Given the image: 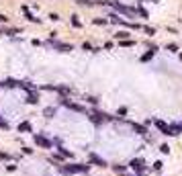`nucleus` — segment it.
Instances as JSON below:
<instances>
[{
	"instance_id": "1",
	"label": "nucleus",
	"mask_w": 182,
	"mask_h": 176,
	"mask_svg": "<svg viewBox=\"0 0 182 176\" xmlns=\"http://www.w3.org/2000/svg\"><path fill=\"white\" fill-rule=\"evenodd\" d=\"M59 172L66 176H72V174H88L90 172V166L88 164H70V166H57Z\"/></svg>"
},
{
	"instance_id": "2",
	"label": "nucleus",
	"mask_w": 182,
	"mask_h": 176,
	"mask_svg": "<svg viewBox=\"0 0 182 176\" xmlns=\"http://www.w3.org/2000/svg\"><path fill=\"white\" fill-rule=\"evenodd\" d=\"M33 139L37 145H41V148H45V150H49V148H53V141L51 139H47L45 135H41V133H35L33 135Z\"/></svg>"
},
{
	"instance_id": "3",
	"label": "nucleus",
	"mask_w": 182,
	"mask_h": 176,
	"mask_svg": "<svg viewBox=\"0 0 182 176\" xmlns=\"http://www.w3.org/2000/svg\"><path fill=\"white\" fill-rule=\"evenodd\" d=\"M129 166H131V170H135V174H137V176H143L145 162H143L141 158H137V160H131V162H129Z\"/></svg>"
},
{
	"instance_id": "4",
	"label": "nucleus",
	"mask_w": 182,
	"mask_h": 176,
	"mask_svg": "<svg viewBox=\"0 0 182 176\" xmlns=\"http://www.w3.org/2000/svg\"><path fill=\"white\" fill-rule=\"evenodd\" d=\"M61 105L66 106V109H72V111H76V113H82V115H84V113H86V109H84V106L76 105V103H70L68 98H61Z\"/></svg>"
},
{
	"instance_id": "5",
	"label": "nucleus",
	"mask_w": 182,
	"mask_h": 176,
	"mask_svg": "<svg viewBox=\"0 0 182 176\" xmlns=\"http://www.w3.org/2000/svg\"><path fill=\"white\" fill-rule=\"evenodd\" d=\"M49 47H53V49H57V51H64V53L72 51V45H68V43H59V41H49Z\"/></svg>"
},
{
	"instance_id": "6",
	"label": "nucleus",
	"mask_w": 182,
	"mask_h": 176,
	"mask_svg": "<svg viewBox=\"0 0 182 176\" xmlns=\"http://www.w3.org/2000/svg\"><path fill=\"white\" fill-rule=\"evenodd\" d=\"M111 6H115L119 12H123V14H129V16H133L135 14V8H127V6H123V4H119V2H109Z\"/></svg>"
},
{
	"instance_id": "7",
	"label": "nucleus",
	"mask_w": 182,
	"mask_h": 176,
	"mask_svg": "<svg viewBox=\"0 0 182 176\" xmlns=\"http://www.w3.org/2000/svg\"><path fill=\"white\" fill-rule=\"evenodd\" d=\"M154 125H156V127H158V129L162 131L164 135H172V133H170V125H166L164 121H160V119H154Z\"/></svg>"
},
{
	"instance_id": "8",
	"label": "nucleus",
	"mask_w": 182,
	"mask_h": 176,
	"mask_svg": "<svg viewBox=\"0 0 182 176\" xmlns=\"http://www.w3.org/2000/svg\"><path fill=\"white\" fill-rule=\"evenodd\" d=\"M88 158H90V162H92V164L100 166V168H104V166H106V160H104V158H100V156H96L94 152H90V156H88Z\"/></svg>"
},
{
	"instance_id": "9",
	"label": "nucleus",
	"mask_w": 182,
	"mask_h": 176,
	"mask_svg": "<svg viewBox=\"0 0 182 176\" xmlns=\"http://www.w3.org/2000/svg\"><path fill=\"white\" fill-rule=\"evenodd\" d=\"M27 103H29V105H37V103H39V94L29 92V96H27Z\"/></svg>"
},
{
	"instance_id": "10",
	"label": "nucleus",
	"mask_w": 182,
	"mask_h": 176,
	"mask_svg": "<svg viewBox=\"0 0 182 176\" xmlns=\"http://www.w3.org/2000/svg\"><path fill=\"white\" fill-rule=\"evenodd\" d=\"M19 131H21V133H29V131H31V123H27V121H25V123H19Z\"/></svg>"
},
{
	"instance_id": "11",
	"label": "nucleus",
	"mask_w": 182,
	"mask_h": 176,
	"mask_svg": "<svg viewBox=\"0 0 182 176\" xmlns=\"http://www.w3.org/2000/svg\"><path fill=\"white\" fill-rule=\"evenodd\" d=\"M43 115H45L47 119H53L55 117V109H53V106H47L45 111H43Z\"/></svg>"
},
{
	"instance_id": "12",
	"label": "nucleus",
	"mask_w": 182,
	"mask_h": 176,
	"mask_svg": "<svg viewBox=\"0 0 182 176\" xmlns=\"http://www.w3.org/2000/svg\"><path fill=\"white\" fill-rule=\"evenodd\" d=\"M133 129L139 131V135H148V129H145L143 125H137V123H133Z\"/></svg>"
},
{
	"instance_id": "13",
	"label": "nucleus",
	"mask_w": 182,
	"mask_h": 176,
	"mask_svg": "<svg viewBox=\"0 0 182 176\" xmlns=\"http://www.w3.org/2000/svg\"><path fill=\"white\" fill-rule=\"evenodd\" d=\"M115 37H117V39H127V37H129V33H127V31H119Z\"/></svg>"
},
{
	"instance_id": "14",
	"label": "nucleus",
	"mask_w": 182,
	"mask_h": 176,
	"mask_svg": "<svg viewBox=\"0 0 182 176\" xmlns=\"http://www.w3.org/2000/svg\"><path fill=\"white\" fill-rule=\"evenodd\" d=\"M113 170L117 172V174H125V166H115Z\"/></svg>"
},
{
	"instance_id": "15",
	"label": "nucleus",
	"mask_w": 182,
	"mask_h": 176,
	"mask_svg": "<svg viewBox=\"0 0 182 176\" xmlns=\"http://www.w3.org/2000/svg\"><path fill=\"white\" fill-rule=\"evenodd\" d=\"M0 127H2V129H8L10 125H8V121H4V119L0 117Z\"/></svg>"
},
{
	"instance_id": "16",
	"label": "nucleus",
	"mask_w": 182,
	"mask_h": 176,
	"mask_svg": "<svg viewBox=\"0 0 182 176\" xmlns=\"http://www.w3.org/2000/svg\"><path fill=\"white\" fill-rule=\"evenodd\" d=\"M154 53H156V51H149V53H145V55H143V58H141V59H143V61H148L149 58H154Z\"/></svg>"
},
{
	"instance_id": "17",
	"label": "nucleus",
	"mask_w": 182,
	"mask_h": 176,
	"mask_svg": "<svg viewBox=\"0 0 182 176\" xmlns=\"http://www.w3.org/2000/svg\"><path fill=\"white\" fill-rule=\"evenodd\" d=\"M162 168H164L162 162H156V164H154V170H162Z\"/></svg>"
},
{
	"instance_id": "18",
	"label": "nucleus",
	"mask_w": 182,
	"mask_h": 176,
	"mask_svg": "<svg viewBox=\"0 0 182 176\" xmlns=\"http://www.w3.org/2000/svg\"><path fill=\"white\" fill-rule=\"evenodd\" d=\"M72 23H74V27H80V21H78V16H72Z\"/></svg>"
},
{
	"instance_id": "19",
	"label": "nucleus",
	"mask_w": 182,
	"mask_h": 176,
	"mask_svg": "<svg viewBox=\"0 0 182 176\" xmlns=\"http://www.w3.org/2000/svg\"><path fill=\"white\" fill-rule=\"evenodd\" d=\"M0 160H10V156H8V154H2V152H0Z\"/></svg>"
},
{
	"instance_id": "20",
	"label": "nucleus",
	"mask_w": 182,
	"mask_h": 176,
	"mask_svg": "<svg viewBox=\"0 0 182 176\" xmlns=\"http://www.w3.org/2000/svg\"><path fill=\"white\" fill-rule=\"evenodd\" d=\"M160 150H162V154H168V152H170V148H168V145H162Z\"/></svg>"
},
{
	"instance_id": "21",
	"label": "nucleus",
	"mask_w": 182,
	"mask_h": 176,
	"mask_svg": "<svg viewBox=\"0 0 182 176\" xmlns=\"http://www.w3.org/2000/svg\"><path fill=\"white\" fill-rule=\"evenodd\" d=\"M4 21H8V16H4V14H0V23H4Z\"/></svg>"
}]
</instances>
